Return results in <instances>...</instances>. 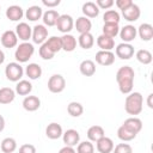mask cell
I'll return each mask as SVG.
<instances>
[{
  "mask_svg": "<svg viewBox=\"0 0 153 153\" xmlns=\"http://www.w3.org/2000/svg\"><path fill=\"white\" fill-rule=\"evenodd\" d=\"M134 69L130 66H122L116 73V81L118 88L123 94H129L134 86Z\"/></svg>",
  "mask_w": 153,
  "mask_h": 153,
  "instance_id": "6da1fadb",
  "label": "cell"
},
{
  "mask_svg": "<svg viewBox=\"0 0 153 153\" xmlns=\"http://www.w3.org/2000/svg\"><path fill=\"white\" fill-rule=\"evenodd\" d=\"M142 104H143L142 94L140 92H130L126 97L124 109L127 114L133 115V117H135V115H139L142 111Z\"/></svg>",
  "mask_w": 153,
  "mask_h": 153,
  "instance_id": "7a4b0ae2",
  "label": "cell"
},
{
  "mask_svg": "<svg viewBox=\"0 0 153 153\" xmlns=\"http://www.w3.org/2000/svg\"><path fill=\"white\" fill-rule=\"evenodd\" d=\"M33 53H35L33 44L29 43V42H23L17 47V49L14 51V57L18 63H24L31 59Z\"/></svg>",
  "mask_w": 153,
  "mask_h": 153,
  "instance_id": "3957f363",
  "label": "cell"
},
{
  "mask_svg": "<svg viewBox=\"0 0 153 153\" xmlns=\"http://www.w3.org/2000/svg\"><path fill=\"white\" fill-rule=\"evenodd\" d=\"M24 74V69L18 62H10L5 68V75L10 81L18 82Z\"/></svg>",
  "mask_w": 153,
  "mask_h": 153,
  "instance_id": "277c9868",
  "label": "cell"
},
{
  "mask_svg": "<svg viewBox=\"0 0 153 153\" xmlns=\"http://www.w3.org/2000/svg\"><path fill=\"white\" fill-rule=\"evenodd\" d=\"M66 87V80L61 74H53L48 80V90L53 93H60Z\"/></svg>",
  "mask_w": 153,
  "mask_h": 153,
  "instance_id": "5b68a950",
  "label": "cell"
},
{
  "mask_svg": "<svg viewBox=\"0 0 153 153\" xmlns=\"http://www.w3.org/2000/svg\"><path fill=\"white\" fill-rule=\"evenodd\" d=\"M73 26H74V22L69 14H60V17L57 18V22H56V27L60 32L66 35L72 31Z\"/></svg>",
  "mask_w": 153,
  "mask_h": 153,
  "instance_id": "8992f818",
  "label": "cell"
},
{
  "mask_svg": "<svg viewBox=\"0 0 153 153\" xmlns=\"http://www.w3.org/2000/svg\"><path fill=\"white\" fill-rule=\"evenodd\" d=\"M47 37H48V29L43 24H38V25H35L32 27L31 38H32V42L33 43H36V44H43L47 41Z\"/></svg>",
  "mask_w": 153,
  "mask_h": 153,
  "instance_id": "52a82bcc",
  "label": "cell"
},
{
  "mask_svg": "<svg viewBox=\"0 0 153 153\" xmlns=\"http://www.w3.org/2000/svg\"><path fill=\"white\" fill-rule=\"evenodd\" d=\"M116 56L121 60H129L134 55V47L130 43H120L116 47Z\"/></svg>",
  "mask_w": 153,
  "mask_h": 153,
  "instance_id": "ba28073f",
  "label": "cell"
},
{
  "mask_svg": "<svg viewBox=\"0 0 153 153\" xmlns=\"http://www.w3.org/2000/svg\"><path fill=\"white\" fill-rule=\"evenodd\" d=\"M16 35L19 39H22L23 42H27L30 38H31V35H32V27L27 24V23H19L17 26H16Z\"/></svg>",
  "mask_w": 153,
  "mask_h": 153,
  "instance_id": "9c48e42d",
  "label": "cell"
},
{
  "mask_svg": "<svg viewBox=\"0 0 153 153\" xmlns=\"http://www.w3.org/2000/svg\"><path fill=\"white\" fill-rule=\"evenodd\" d=\"M96 62L100 66H111L115 62V54L112 51L99 50L96 54Z\"/></svg>",
  "mask_w": 153,
  "mask_h": 153,
  "instance_id": "30bf717a",
  "label": "cell"
},
{
  "mask_svg": "<svg viewBox=\"0 0 153 153\" xmlns=\"http://www.w3.org/2000/svg\"><path fill=\"white\" fill-rule=\"evenodd\" d=\"M62 139H63V143L66 146L69 147H74L79 143L80 141V135L78 133V130L75 129H67L63 134H62Z\"/></svg>",
  "mask_w": 153,
  "mask_h": 153,
  "instance_id": "8fae6325",
  "label": "cell"
},
{
  "mask_svg": "<svg viewBox=\"0 0 153 153\" xmlns=\"http://www.w3.org/2000/svg\"><path fill=\"white\" fill-rule=\"evenodd\" d=\"M0 41H1V44H2L5 48H8V49L14 48V47L18 44V37H17L16 32L12 31V30L5 31V32L1 35Z\"/></svg>",
  "mask_w": 153,
  "mask_h": 153,
  "instance_id": "7c38bea8",
  "label": "cell"
},
{
  "mask_svg": "<svg viewBox=\"0 0 153 153\" xmlns=\"http://www.w3.org/2000/svg\"><path fill=\"white\" fill-rule=\"evenodd\" d=\"M120 37L122 38V41H123V43H129V42H131V41H134L135 39V37H136V35H137V32H136V27L134 26V25H124L121 30H120Z\"/></svg>",
  "mask_w": 153,
  "mask_h": 153,
  "instance_id": "4fadbf2b",
  "label": "cell"
},
{
  "mask_svg": "<svg viewBox=\"0 0 153 153\" xmlns=\"http://www.w3.org/2000/svg\"><path fill=\"white\" fill-rule=\"evenodd\" d=\"M140 14H141V11H140V7L136 5V4H131L128 8L123 10L122 11V16L124 17L126 20L128 22H136L139 18H140Z\"/></svg>",
  "mask_w": 153,
  "mask_h": 153,
  "instance_id": "5bb4252c",
  "label": "cell"
},
{
  "mask_svg": "<svg viewBox=\"0 0 153 153\" xmlns=\"http://www.w3.org/2000/svg\"><path fill=\"white\" fill-rule=\"evenodd\" d=\"M96 143H97V151L99 153H111L115 147L114 141L108 136H103Z\"/></svg>",
  "mask_w": 153,
  "mask_h": 153,
  "instance_id": "9a60e30c",
  "label": "cell"
},
{
  "mask_svg": "<svg viewBox=\"0 0 153 153\" xmlns=\"http://www.w3.org/2000/svg\"><path fill=\"white\" fill-rule=\"evenodd\" d=\"M74 26H75L76 31L81 35V33H87V32L91 31V29H92V23H91V20H90L88 18H86V17L82 16V17H79V18L75 20Z\"/></svg>",
  "mask_w": 153,
  "mask_h": 153,
  "instance_id": "2e32d148",
  "label": "cell"
},
{
  "mask_svg": "<svg viewBox=\"0 0 153 153\" xmlns=\"http://www.w3.org/2000/svg\"><path fill=\"white\" fill-rule=\"evenodd\" d=\"M137 35L140 36V38L145 42H148L153 38V26L148 23H143L141 24L137 29H136Z\"/></svg>",
  "mask_w": 153,
  "mask_h": 153,
  "instance_id": "e0dca14e",
  "label": "cell"
},
{
  "mask_svg": "<svg viewBox=\"0 0 153 153\" xmlns=\"http://www.w3.org/2000/svg\"><path fill=\"white\" fill-rule=\"evenodd\" d=\"M41 106V100L38 97L36 96H26L23 100V108L26 110V111H36L38 110Z\"/></svg>",
  "mask_w": 153,
  "mask_h": 153,
  "instance_id": "ac0fdd59",
  "label": "cell"
},
{
  "mask_svg": "<svg viewBox=\"0 0 153 153\" xmlns=\"http://www.w3.org/2000/svg\"><path fill=\"white\" fill-rule=\"evenodd\" d=\"M24 16V12H23V8L18 5H11L7 7L6 10V17L12 20V22H18L23 18Z\"/></svg>",
  "mask_w": 153,
  "mask_h": 153,
  "instance_id": "d6986e66",
  "label": "cell"
},
{
  "mask_svg": "<svg viewBox=\"0 0 153 153\" xmlns=\"http://www.w3.org/2000/svg\"><path fill=\"white\" fill-rule=\"evenodd\" d=\"M62 134H63L62 127L56 122H53V123L48 124V127L45 128V135L51 140H56V139L61 137Z\"/></svg>",
  "mask_w": 153,
  "mask_h": 153,
  "instance_id": "ffe728a7",
  "label": "cell"
},
{
  "mask_svg": "<svg viewBox=\"0 0 153 153\" xmlns=\"http://www.w3.org/2000/svg\"><path fill=\"white\" fill-rule=\"evenodd\" d=\"M97 45L100 48V50L111 51L115 48V41H114V38H110V37L102 33L97 38Z\"/></svg>",
  "mask_w": 153,
  "mask_h": 153,
  "instance_id": "44dd1931",
  "label": "cell"
},
{
  "mask_svg": "<svg viewBox=\"0 0 153 153\" xmlns=\"http://www.w3.org/2000/svg\"><path fill=\"white\" fill-rule=\"evenodd\" d=\"M59 17H60V14L55 10H48V11H45L43 13V16H42L43 25L44 26H55Z\"/></svg>",
  "mask_w": 153,
  "mask_h": 153,
  "instance_id": "7402d4cb",
  "label": "cell"
},
{
  "mask_svg": "<svg viewBox=\"0 0 153 153\" xmlns=\"http://www.w3.org/2000/svg\"><path fill=\"white\" fill-rule=\"evenodd\" d=\"M122 126L126 127L127 129H129L130 131L137 134L142 129V121L140 118H137V117H129L123 122Z\"/></svg>",
  "mask_w": 153,
  "mask_h": 153,
  "instance_id": "603a6c76",
  "label": "cell"
},
{
  "mask_svg": "<svg viewBox=\"0 0 153 153\" xmlns=\"http://www.w3.org/2000/svg\"><path fill=\"white\" fill-rule=\"evenodd\" d=\"M61 43H62V50L65 51H73L76 48V38L71 33L63 35L61 37Z\"/></svg>",
  "mask_w": 153,
  "mask_h": 153,
  "instance_id": "cb8c5ba5",
  "label": "cell"
},
{
  "mask_svg": "<svg viewBox=\"0 0 153 153\" xmlns=\"http://www.w3.org/2000/svg\"><path fill=\"white\" fill-rule=\"evenodd\" d=\"M82 13L86 18H96L99 14V8L96 5V2L87 1L82 5Z\"/></svg>",
  "mask_w": 153,
  "mask_h": 153,
  "instance_id": "d4e9b609",
  "label": "cell"
},
{
  "mask_svg": "<svg viewBox=\"0 0 153 153\" xmlns=\"http://www.w3.org/2000/svg\"><path fill=\"white\" fill-rule=\"evenodd\" d=\"M25 74L31 80L39 79L42 75V67L38 63H29L25 68Z\"/></svg>",
  "mask_w": 153,
  "mask_h": 153,
  "instance_id": "484cf974",
  "label": "cell"
},
{
  "mask_svg": "<svg viewBox=\"0 0 153 153\" xmlns=\"http://www.w3.org/2000/svg\"><path fill=\"white\" fill-rule=\"evenodd\" d=\"M16 98V91L11 87L0 88V104H10Z\"/></svg>",
  "mask_w": 153,
  "mask_h": 153,
  "instance_id": "4316f807",
  "label": "cell"
},
{
  "mask_svg": "<svg viewBox=\"0 0 153 153\" xmlns=\"http://www.w3.org/2000/svg\"><path fill=\"white\" fill-rule=\"evenodd\" d=\"M103 136H105V131L100 126H92L88 128L87 130V137L88 141H93L97 142L99 139H102Z\"/></svg>",
  "mask_w": 153,
  "mask_h": 153,
  "instance_id": "83f0119b",
  "label": "cell"
},
{
  "mask_svg": "<svg viewBox=\"0 0 153 153\" xmlns=\"http://www.w3.org/2000/svg\"><path fill=\"white\" fill-rule=\"evenodd\" d=\"M80 73L85 76H92L96 73V65L92 60H84L79 66Z\"/></svg>",
  "mask_w": 153,
  "mask_h": 153,
  "instance_id": "f1b7e54d",
  "label": "cell"
},
{
  "mask_svg": "<svg viewBox=\"0 0 153 153\" xmlns=\"http://www.w3.org/2000/svg\"><path fill=\"white\" fill-rule=\"evenodd\" d=\"M43 16V12H42V8L37 5H33V6H30L26 12H25V17L26 19H29L30 22H36L38 19H41Z\"/></svg>",
  "mask_w": 153,
  "mask_h": 153,
  "instance_id": "f546056e",
  "label": "cell"
},
{
  "mask_svg": "<svg viewBox=\"0 0 153 153\" xmlns=\"http://www.w3.org/2000/svg\"><path fill=\"white\" fill-rule=\"evenodd\" d=\"M78 43L82 49H90L94 44V37L91 32L87 33H81L78 38Z\"/></svg>",
  "mask_w": 153,
  "mask_h": 153,
  "instance_id": "4dcf8cb0",
  "label": "cell"
},
{
  "mask_svg": "<svg viewBox=\"0 0 153 153\" xmlns=\"http://www.w3.org/2000/svg\"><path fill=\"white\" fill-rule=\"evenodd\" d=\"M32 91V85L29 80H19L16 85V93L19 96H26Z\"/></svg>",
  "mask_w": 153,
  "mask_h": 153,
  "instance_id": "1f68e13d",
  "label": "cell"
},
{
  "mask_svg": "<svg viewBox=\"0 0 153 153\" xmlns=\"http://www.w3.org/2000/svg\"><path fill=\"white\" fill-rule=\"evenodd\" d=\"M120 32V26L118 24L116 23H104L103 25V35L110 37V38H114L118 35Z\"/></svg>",
  "mask_w": 153,
  "mask_h": 153,
  "instance_id": "d6a6232c",
  "label": "cell"
},
{
  "mask_svg": "<svg viewBox=\"0 0 153 153\" xmlns=\"http://www.w3.org/2000/svg\"><path fill=\"white\" fill-rule=\"evenodd\" d=\"M17 149V141L13 137H5L1 141V151L4 153H13Z\"/></svg>",
  "mask_w": 153,
  "mask_h": 153,
  "instance_id": "836d02e7",
  "label": "cell"
},
{
  "mask_svg": "<svg viewBox=\"0 0 153 153\" xmlns=\"http://www.w3.org/2000/svg\"><path fill=\"white\" fill-rule=\"evenodd\" d=\"M45 44L49 47V49L56 54L59 53L61 49H62V43H61V37H57V36H51L50 38H48L45 41Z\"/></svg>",
  "mask_w": 153,
  "mask_h": 153,
  "instance_id": "e575fe53",
  "label": "cell"
},
{
  "mask_svg": "<svg viewBox=\"0 0 153 153\" xmlns=\"http://www.w3.org/2000/svg\"><path fill=\"white\" fill-rule=\"evenodd\" d=\"M135 56H136V60L140 63H142V65H149L152 62V60H153L151 51H148L147 49H140V50H137L136 54H135Z\"/></svg>",
  "mask_w": 153,
  "mask_h": 153,
  "instance_id": "d590c367",
  "label": "cell"
},
{
  "mask_svg": "<svg viewBox=\"0 0 153 153\" xmlns=\"http://www.w3.org/2000/svg\"><path fill=\"white\" fill-rule=\"evenodd\" d=\"M67 111H68V114H69L72 117H79V116L82 115L84 108H82V105H81L80 103H78V102H71V103L68 104V106H67Z\"/></svg>",
  "mask_w": 153,
  "mask_h": 153,
  "instance_id": "8d00e7d4",
  "label": "cell"
},
{
  "mask_svg": "<svg viewBox=\"0 0 153 153\" xmlns=\"http://www.w3.org/2000/svg\"><path fill=\"white\" fill-rule=\"evenodd\" d=\"M117 136H118V139L122 140V141H131L133 139L136 137V134L133 133V131H130V130L127 129L126 127L121 126V127L117 129Z\"/></svg>",
  "mask_w": 153,
  "mask_h": 153,
  "instance_id": "74e56055",
  "label": "cell"
},
{
  "mask_svg": "<svg viewBox=\"0 0 153 153\" xmlns=\"http://www.w3.org/2000/svg\"><path fill=\"white\" fill-rule=\"evenodd\" d=\"M103 20L104 23H120V13L115 10H108L103 14Z\"/></svg>",
  "mask_w": 153,
  "mask_h": 153,
  "instance_id": "f35d334b",
  "label": "cell"
},
{
  "mask_svg": "<svg viewBox=\"0 0 153 153\" xmlns=\"http://www.w3.org/2000/svg\"><path fill=\"white\" fill-rule=\"evenodd\" d=\"M76 146V153H94V146L91 141H82Z\"/></svg>",
  "mask_w": 153,
  "mask_h": 153,
  "instance_id": "ab89813d",
  "label": "cell"
},
{
  "mask_svg": "<svg viewBox=\"0 0 153 153\" xmlns=\"http://www.w3.org/2000/svg\"><path fill=\"white\" fill-rule=\"evenodd\" d=\"M38 53H39V56H41L43 60H51V59L54 57V55H55V54L49 49V47L45 44V42H44L43 44H41V48H39Z\"/></svg>",
  "mask_w": 153,
  "mask_h": 153,
  "instance_id": "60d3db41",
  "label": "cell"
},
{
  "mask_svg": "<svg viewBox=\"0 0 153 153\" xmlns=\"http://www.w3.org/2000/svg\"><path fill=\"white\" fill-rule=\"evenodd\" d=\"M112 153H133V148L128 143H118L114 147Z\"/></svg>",
  "mask_w": 153,
  "mask_h": 153,
  "instance_id": "b9f144b4",
  "label": "cell"
},
{
  "mask_svg": "<svg viewBox=\"0 0 153 153\" xmlns=\"http://www.w3.org/2000/svg\"><path fill=\"white\" fill-rule=\"evenodd\" d=\"M114 4H115L114 0H97L96 1V5L98 6V8H102V10H108Z\"/></svg>",
  "mask_w": 153,
  "mask_h": 153,
  "instance_id": "7bdbcfd3",
  "label": "cell"
},
{
  "mask_svg": "<svg viewBox=\"0 0 153 153\" xmlns=\"http://www.w3.org/2000/svg\"><path fill=\"white\" fill-rule=\"evenodd\" d=\"M19 153H36V147L31 143H24L19 147Z\"/></svg>",
  "mask_w": 153,
  "mask_h": 153,
  "instance_id": "ee69618b",
  "label": "cell"
},
{
  "mask_svg": "<svg viewBox=\"0 0 153 153\" xmlns=\"http://www.w3.org/2000/svg\"><path fill=\"white\" fill-rule=\"evenodd\" d=\"M131 4H133V1H131V0H116V6H117L121 11H123V10L128 8Z\"/></svg>",
  "mask_w": 153,
  "mask_h": 153,
  "instance_id": "f6af8a7d",
  "label": "cell"
},
{
  "mask_svg": "<svg viewBox=\"0 0 153 153\" xmlns=\"http://www.w3.org/2000/svg\"><path fill=\"white\" fill-rule=\"evenodd\" d=\"M42 4L47 7H55L60 5V0H42Z\"/></svg>",
  "mask_w": 153,
  "mask_h": 153,
  "instance_id": "bcb514c9",
  "label": "cell"
},
{
  "mask_svg": "<svg viewBox=\"0 0 153 153\" xmlns=\"http://www.w3.org/2000/svg\"><path fill=\"white\" fill-rule=\"evenodd\" d=\"M59 153H76V152H75V149H74L73 147L65 146V147H62V148L59 151Z\"/></svg>",
  "mask_w": 153,
  "mask_h": 153,
  "instance_id": "7dc6e473",
  "label": "cell"
},
{
  "mask_svg": "<svg viewBox=\"0 0 153 153\" xmlns=\"http://www.w3.org/2000/svg\"><path fill=\"white\" fill-rule=\"evenodd\" d=\"M152 98H153V93H149L147 97V105L149 109H153V103H152Z\"/></svg>",
  "mask_w": 153,
  "mask_h": 153,
  "instance_id": "c3c4849f",
  "label": "cell"
},
{
  "mask_svg": "<svg viewBox=\"0 0 153 153\" xmlns=\"http://www.w3.org/2000/svg\"><path fill=\"white\" fill-rule=\"evenodd\" d=\"M4 128H5V118L0 115V133L4 130Z\"/></svg>",
  "mask_w": 153,
  "mask_h": 153,
  "instance_id": "681fc988",
  "label": "cell"
},
{
  "mask_svg": "<svg viewBox=\"0 0 153 153\" xmlns=\"http://www.w3.org/2000/svg\"><path fill=\"white\" fill-rule=\"evenodd\" d=\"M4 61H5V54H4V51L0 49V65H2Z\"/></svg>",
  "mask_w": 153,
  "mask_h": 153,
  "instance_id": "f907efd6",
  "label": "cell"
}]
</instances>
